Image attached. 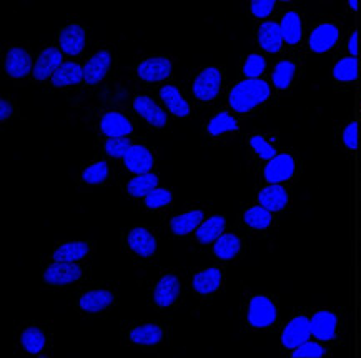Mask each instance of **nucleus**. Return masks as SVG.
<instances>
[{
	"label": "nucleus",
	"mask_w": 361,
	"mask_h": 358,
	"mask_svg": "<svg viewBox=\"0 0 361 358\" xmlns=\"http://www.w3.org/2000/svg\"><path fill=\"white\" fill-rule=\"evenodd\" d=\"M203 220V212L202 210H193V212H187L182 213V215L172 218L170 222V229L175 235H187L192 234L193 230L200 225V222Z\"/></svg>",
	"instance_id": "obj_25"
},
{
	"label": "nucleus",
	"mask_w": 361,
	"mask_h": 358,
	"mask_svg": "<svg viewBox=\"0 0 361 358\" xmlns=\"http://www.w3.org/2000/svg\"><path fill=\"white\" fill-rule=\"evenodd\" d=\"M60 47L68 55H78L85 47V30L80 25L72 24L60 30Z\"/></svg>",
	"instance_id": "obj_14"
},
{
	"label": "nucleus",
	"mask_w": 361,
	"mask_h": 358,
	"mask_svg": "<svg viewBox=\"0 0 361 358\" xmlns=\"http://www.w3.org/2000/svg\"><path fill=\"white\" fill-rule=\"evenodd\" d=\"M89 253V245L85 241H72V244H63L54 252L55 262H75Z\"/></svg>",
	"instance_id": "obj_29"
},
{
	"label": "nucleus",
	"mask_w": 361,
	"mask_h": 358,
	"mask_svg": "<svg viewBox=\"0 0 361 358\" xmlns=\"http://www.w3.org/2000/svg\"><path fill=\"white\" fill-rule=\"evenodd\" d=\"M114 302V295L109 290H94L85 294L80 299V309L89 311V314H97V311L105 310Z\"/></svg>",
	"instance_id": "obj_26"
},
{
	"label": "nucleus",
	"mask_w": 361,
	"mask_h": 358,
	"mask_svg": "<svg viewBox=\"0 0 361 358\" xmlns=\"http://www.w3.org/2000/svg\"><path fill=\"white\" fill-rule=\"evenodd\" d=\"M172 202V192L165 189H155L145 197V205L148 208H160Z\"/></svg>",
	"instance_id": "obj_39"
},
{
	"label": "nucleus",
	"mask_w": 361,
	"mask_h": 358,
	"mask_svg": "<svg viewBox=\"0 0 361 358\" xmlns=\"http://www.w3.org/2000/svg\"><path fill=\"white\" fill-rule=\"evenodd\" d=\"M312 335L317 340L328 342L335 338L336 333V315L331 311H317L312 320Z\"/></svg>",
	"instance_id": "obj_13"
},
{
	"label": "nucleus",
	"mask_w": 361,
	"mask_h": 358,
	"mask_svg": "<svg viewBox=\"0 0 361 358\" xmlns=\"http://www.w3.org/2000/svg\"><path fill=\"white\" fill-rule=\"evenodd\" d=\"M281 34H283V40L288 45H296L302 40V20L296 12L285 13L281 18Z\"/></svg>",
	"instance_id": "obj_27"
},
{
	"label": "nucleus",
	"mask_w": 361,
	"mask_h": 358,
	"mask_svg": "<svg viewBox=\"0 0 361 358\" xmlns=\"http://www.w3.org/2000/svg\"><path fill=\"white\" fill-rule=\"evenodd\" d=\"M220 283H221V272L219 268H208V270L197 273L195 278H193V288H195L198 294L202 295L214 294L215 290H219Z\"/></svg>",
	"instance_id": "obj_24"
},
{
	"label": "nucleus",
	"mask_w": 361,
	"mask_h": 358,
	"mask_svg": "<svg viewBox=\"0 0 361 358\" xmlns=\"http://www.w3.org/2000/svg\"><path fill=\"white\" fill-rule=\"evenodd\" d=\"M245 223H247L248 227H252V229H257V230H265L270 227L271 223V213L270 210H267L265 207H252L248 208L247 212H245Z\"/></svg>",
	"instance_id": "obj_33"
},
{
	"label": "nucleus",
	"mask_w": 361,
	"mask_h": 358,
	"mask_svg": "<svg viewBox=\"0 0 361 358\" xmlns=\"http://www.w3.org/2000/svg\"><path fill=\"white\" fill-rule=\"evenodd\" d=\"M128 247L140 257H152L157 250L155 237L145 229H133L128 234Z\"/></svg>",
	"instance_id": "obj_19"
},
{
	"label": "nucleus",
	"mask_w": 361,
	"mask_h": 358,
	"mask_svg": "<svg viewBox=\"0 0 361 358\" xmlns=\"http://www.w3.org/2000/svg\"><path fill=\"white\" fill-rule=\"evenodd\" d=\"M295 174V160L288 153H280L265 167V180L270 184H281Z\"/></svg>",
	"instance_id": "obj_5"
},
{
	"label": "nucleus",
	"mask_w": 361,
	"mask_h": 358,
	"mask_svg": "<svg viewBox=\"0 0 361 358\" xmlns=\"http://www.w3.org/2000/svg\"><path fill=\"white\" fill-rule=\"evenodd\" d=\"M22 347L25 348L27 352L32 353V355H37V353L42 352V348L45 347V335L42 333V330L32 327L27 328L20 337Z\"/></svg>",
	"instance_id": "obj_36"
},
{
	"label": "nucleus",
	"mask_w": 361,
	"mask_h": 358,
	"mask_svg": "<svg viewBox=\"0 0 361 358\" xmlns=\"http://www.w3.org/2000/svg\"><path fill=\"white\" fill-rule=\"evenodd\" d=\"M348 49H350V52H351V55H353V57L358 55V32H353V34H351Z\"/></svg>",
	"instance_id": "obj_46"
},
{
	"label": "nucleus",
	"mask_w": 361,
	"mask_h": 358,
	"mask_svg": "<svg viewBox=\"0 0 361 358\" xmlns=\"http://www.w3.org/2000/svg\"><path fill=\"white\" fill-rule=\"evenodd\" d=\"M157 185H159V177L154 174H142L128 182L127 190L133 197H147L152 190L157 189Z\"/></svg>",
	"instance_id": "obj_30"
},
{
	"label": "nucleus",
	"mask_w": 361,
	"mask_h": 358,
	"mask_svg": "<svg viewBox=\"0 0 361 358\" xmlns=\"http://www.w3.org/2000/svg\"><path fill=\"white\" fill-rule=\"evenodd\" d=\"M133 109H135L137 114L142 115L148 124L154 125V127L160 129L166 125V114L150 99V97L138 95L137 99L133 100Z\"/></svg>",
	"instance_id": "obj_12"
},
{
	"label": "nucleus",
	"mask_w": 361,
	"mask_h": 358,
	"mask_svg": "<svg viewBox=\"0 0 361 358\" xmlns=\"http://www.w3.org/2000/svg\"><path fill=\"white\" fill-rule=\"evenodd\" d=\"M85 77L83 73V67L75 62H66L60 65V68L52 76L54 87H67V85H75Z\"/></svg>",
	"instance_id": "obj_21"
},
{
	"label": "nucleus",
	"mask_w": 361,
	"mask_h": 358,
	"mask_svg": "<svg viewBox=\"0 0 361 358\" xmlns=\"http://www.w3.org/2000/svg\"><path fill=\"white\" fill-rule=\"evenodd\" d=\"M338 37H340V30H338L336 25L322 24L312 32V35H310V40H308V45H310V49L317 54L328 52L331 47H335V44L338 42Z\"/></svg>",
	"instance_id": "obj_7"
},
{
	"label": "nucleus",
	"mask_w": 361,
	"mask_h": 358,
	"mask_svg": "<svg viewBox=\"0 0 361 358\" xmlns=\"http://www.w3.org/2000/svg\"><path fill=\"white\" fill-rule=\"evenodd\" d=\"M350 7L353 8V11H358V2H356V0H351V2H350Z\"/></svg>",
	"instance_id": "obj_47"
},
{
	"label": "nucleus",
	"mask_w": 361,
	"mask_h": 358,
	"mask_svg": "<svg viewBox=\"0 0 361 358\" xmlns=\"http://www.w3.org/2000/svg\"><path fill=\"white\" fill-rule=\"evenodd\" d=\"M214 252L220 260H231L240 252V239L233 234L221 235L220 239L215 241Z\"/></svg>",
	"instance_id": "obj_31"
},
{
	"label": "nucleus",
	"mask_w": 361,
	"mask_h": 358,
	"mask_svg": "<svg viewBox=\"0 0 361 358\" xmlns=\"http://www.w3.org/2000/svg\"><path fill=\"white\" fill-rule=\"evenodd\" d=\"M208 133L210 136H221L225 132H233V130H238V124L231 115L226 114V112H220L216 114L214 119L208 122Z\"/></svg>",
	"instance_id": "obj_35"
},
{
	"label": "nucleus",
	"mask_w": 361,
	"mask_h": 358,
	"mask_svg": "<svg viewBox=\"0 0 361 358\" xmlns=\"http://www.w3.org/2000/svg\"><path fill=\"white\" fill-rule=\"evenodd\" d=\"M12 114V107L7 100H0V119L7 120Z\"/></svg>",
	"instance_id": "obj_45"
},
{
	"label": "nucleus",
	"mask_w": 361,
	"mask_h": 358,
	"mask_svg": "<svg viewBox=\"0 0 361 358\" xmlns=\"http://www.w3.org/2000/svg\"><path fill=\"white\" fill-rule=\"evenodd\" d=\"M265 68H267L265 59L258 54H252L248 55L247 62L243 65V73L248 78H258L263 72H265Z\"/></svg>",
	"instance_id": "obj_37"
},
{
	"label": "nucleus",
	"mask_w": 361,
	"mask_h": 358,
	"mask_svg": "<svg viewBox=\"0 0 361 358\" xmlns=\"http://www.w3.org/2000/svg\"><path fill=\"white\" fill-rule=\"evenodd\" d=\"M273 7H275L273 0H253L252 13L258 18H265L273 12Z\"/></svg>",
	"instance_id": "obj_43"
},
{
	"label": "nucleus",
	"mask_w": 361,
	"mask_h": 358,
	"mask_svg": "<svg viewBox=\"0 0 361 358\" xmlns=\"http://www.w3.org/2000/svg\"><path fill=\"white\" fill-rule=\"evenodd\" d=\"M130 141L128 138H110L105 143V152L109 153L110 157H115V159H118V157H125V153L128 152V148H130Z\"/></svg>",
	"instance_id": "obj_42"
},
{
	"label": "nucleus",
	"mask_w": 361,
	"mask_h": 358,
	"mask_svg": "<svg viewBox=\"0 0 361 358\" xmlns=\"http://www.w3.org/2000/svg\"><path fill=\"white\" fill-rule=\"evenodd\" d=\"M172 72V64L169 59L165 57H157V59H148L145 62L138 65L137 73L142 80L147 82H160L170 76Z\"/></svg>",
	"instance_id": "obj_8"
},
{
	"label": "nucleus",
	"mask_w": 361,
	"mask_h": 358,
	"mask_svg": "<svg viewBox=\"0 0 361 358\" xmlns=\"http://www.w3.org/2000/svg\"><path fill=\"white\" fill-rule=\"evenodd\" d=\"M343 143L350 150L358 148V122H351L343 132Z\"/></svg>",
	"instance_id": "obj_44"
},
{
	"label": "nucleus",
	"mask_w": 361,
	"mask_h": 358,
	"mask_svg": "<svg viewBox=\"0 0 361 358\" xmlns=\"http://www.w3.org/2000/svg\"><path fill=\"white\" fill-rule=\"evenodd\" d=\"M180 294V282L175 275H165L160 278V282L157 283L155 292H154V300L155 304L165 309L170 306L177 300Z\"/></svg>",
	"instance_id": "obj_16"
},
{
	"label": "nucleus",
	"mask_w": 361,
	"mask_h": 358,
	"mask_svg": "<svg viewBox=\"0 0 361 358\" xmlns=\"http://www.w3.org/2000/svg\"><path fill=\"white\" fill-rule=\"evenodd\" d=\"M310 335H312V322H310V318L300 315L285 327L283 333H281V343L286 348H296L308 342Z\"/></svg>",
	"instance_id": "obj_4"
},
{
	"label": "nucleus",
	"mask_w": 361,
	"mask_h": 358,
	"mask_svg": "<svg viewBox=\"0 0 361 358\" xmlns=\"http://www.w3.org/2000/svg\"><path fill=\"white\" fill-rule=\"evenodd\" d=\"M161 338H164V332L159 325L154 323L142 325L130 332V340L138 345H157L161 342Z\"/></svg>",
	"instance_id": "obj_28"
},
{
	"label": "nucleus",
	"mask_w": 361,
	"mask_h": 358,
	"mask_svg": "<svg viewBox=\"0 0 361 358\" xmlns=\"http://www.w3.org/2000/svg\"><path fill=\"white\" fill-rule=\"evenodd\" d=\"M125 167L133 174H150V169L154 167V157L152 153L142 145H132L123 157Z\"/></svg>",
	"instance_id": "obj_11"
},
{
	"label": "nucleus",
	"mask_w": 361,
	"mask_h": 358,
	"mask_svg": "<svg viewBox=\"0 0 361 358\" xmlns=\"http://www.w3.org/2000/svg\"><path fill=\"white\" fill-rule=\"evenodd\" d=\"M110 64H112V57H110L107 50H100V52H97L94 57L85 64V67H83V73H85L83 80L89 83V85H95V83H99L102 78L107 76Z\"/></svg>",
	"instance_id": "obj_10"
},
{
	"label": "nucleus",
	"mask_w": 361,
	"mask_h": 358,
	"mask_svg": "<svg viewBox=\"0 0 361 358\" xmlns=\"http://www.w3.org/2000/svg\"><path fill=\"white\" fill-rule=\"evenodd\" d=\"M270 97V87L260 78H247L231 88L228 102L230 107L240 114H247Z\"/></svg>",
	"instance_id": "obj_1"
},
{
	"label": "nucleus",
	"mask_w": 361,
	"mask_h": 358,
	"mask_svg": "<svg viewBox=\"0 0 361 358\" xmlns=\"http://www.w3.org/2000/svg\"><path fill=\"white\" fill-rule=\"evenodd\" d=\"M295 71L296 65L290 62V60H281V62L276 64L275 71H273V83H275V87L281 88V90L288 88L295 77Z\"/></svg>",
	"instance_id": "obj_34"
},
{
	"label": "nucleus",
	"mask_w": 361,
	"mask_h": 358,
	"mask_svg": "<svg viewBox=\"0 0 361 358\" xmlns=\"http://www.w3.org/2000/svg\"><path fill=\"white\" fill-rule=\"evenodd\" d=\"M276 320V309L270 299L257 295L250 300L248 323L255 328H265Z\"/></svg>",
	"instance_id": "obj_2"
},
{
	"label": "nucleus",
	"mask_w": 361,
	"mask_h": 358,
	"mask_svg": "<svg viewBox=\"0 0 361 358\" xmlns=\"http://www.w3.org/2000/svg\"><path fill=\"white\" fill-rule=\"evenodd\" d=\"M82 277L80 267L73 262H55L45 270L44 280L50 285H67Z\"/></svg>",
	"instance_id": "obj_6"
},
{
	"label": "nucleus",
	"mask_w": 361,
	"mask_h": 358,
	"mask_svg": "<svg viewBox=\"0 0 361 358\" xmlns=\"http://www.w3.org/2000/svg\"><path fill=\"white\" fill-rule=\"evenodd\" d=\"M100 129L105 136L110 138H122L128 133H132V124L128 122V119H125L122 114H117V112H109L102 117Z\"/></svg>",
	"instance_id": "obj_17"
},
{
	"label": "nucleus",
	"mask_w": 361,
	"mask_h": 358,
	"mask_svg": "<svg viewBox=\"0 0 361 358\" xmlns=\"http://www.w3.org/2000/svg\"><path fill=\"white\" fill-rule=\"evenodd\" d=\"M225 218L224 217H212L208 218L207 222H203L197 230V240L200 244H212V241H216L224 234L225 230Z\"/></svg>",
	"instance_id": "obj_23"
},
{
	"label": "nucleus",
	"mask_w": 361,
	"mask_h": 358,
	"mask_svg": "<svg viewBox=\"0 0 361 358\" xmlns=\"http://www.w3.org/2000/svg\"><path fill=\"white\" fill-rule=\"evenodd\" d=\"M258 42H260L262 49L267 52L275 54L281 49L283 44V34H281V27L275 22H263L258 30Z\"/></svg>",
	"instance_id": "obj_20"
},
{
	"label": "nucleus",
	"mask_w": 361,
	"mask_h": 358,
	"mask_svg": "<svg viewBox=\"0 0 361 358\" xmlns=\"http://www.w3.org/2000/svg\"><path fill=\"white\" fill-rule=\"evenodd\" d=\"M258 200H260L262 207H265L267 210L280 212L288 203V193H286V190L281 185L271 184L262 189V192L258 193Z\"/></svg>",
	"instance_id": "obj_18"
},
{
	"label": "nucleus",
	"mask_w": 361,
	"mask_h": 358,
	"mask_svg": "<svg viewBox=\"0 0 361 358\" xmlns=\"http://www.w3.org/2000/svg\"><path fill=\"white\" fill-rule=\"evenodd\" d=\"M250 145H252L253 150L257 152L258 157H260V159H263V160H271V159H275V157H276L275 147L270 145V143H268L265 138L260 137V136H255V137L250 138Z\"/></svg>",
	"instance_id": "obj_40"
},
{
	"label": "nucleus",
	"mask_w": 361,
	"mask_h": 358,
	"mask_svg": "<svg viewBox=\"0 0 361 358\" xmlns=\"http://www.w3.org/2000/svg\"><path fill=\"white\" fill-rule=\"evenodd\" d=\"M109 175V165L105 164V162H97V164L90 165L89 169L83 172V180H85L87 184H102L105 179H107Z\"/></svg>",
	"instance_id": "obj_38"
},
{
	"label": "nucleus",
	"mask_w": 361,
	"mask_h": 358,
	"mask_svg": "<svg viewBox=\"0 0 361 358\" xmlns=\"http://www.w3.org/2000/svg\"><path fill=\"white\" fill-rule=\"evenodd\" d=\"M62 65V52L59 49H45L37 59L34 67L35 80H47Z\"/></svg>",
	"instance_id": "obj_9"
},
{
	"label": "nucleus",
	"mask_w": 361,
	"mask_h": 358,
	"mask_svg": "<svg viewBox=\"0 0 361 358\" xmlns=\"http://www.w3.org/2000/svg\"><path fill=\"white\" fill-rule=\"evenodd\" d=\"M160 97H161V100L165 102V105L169 107V110L172 112L173 115H177V117H187V115L190 114L188 102L183 99L182 94H180L175 87H172V85L161 87Z\"/></svg>",
	"instance_id": "obj_22"
},
{
	"label": "nucleus",
	"mask_w": 361,
	"mask_h": 358,
	"mask_svg": "<svg viewBox=\"0 0 361 358\" xmlns=\"http://www.w3.org/2000/svg\"><path fill=\"white\" fill-rule=\"evenodd\" d=\"M6 71L13 78H22L32 71V59L27 50L13 47L8 50L6 59Z\"/></svg>",
	"instance_id": "obj_15"
},
{
	"label": "nucleus",
	"mask_w": 361,
	"mask_h": 358,
	"mask_svg": "<svg viewBox=\"0 0 361 358\" xmlns=\"http://www.w3.org/2000/svg\"><path fill=\"white\" fill-rule=\"evenodd\" d=\"M221 85V73L219 68L210 67L205 68L200 76L195 78V83H193V94L198 100L208 102L214 100L220 92Z\"/></svg>",
	"instance_id": "obj_3"
},
{
	"label": "nucleus",
	"mask_w": 361,
	"mask_h": 358,
	"mask_svg": "<svg viewBox=\"0 0 361 358\" xmlns=\"http://www.w3.org/2000/svg\"><path fill=\"white\" fill-rule=\"evenodd\" d=\"M326 353L325 348L322 345H318V343H313V342H305L302 343L300 347L295 348V352L291 353V357L293 358H320Z\"/></svg>",
	"instance_id": "obj_41"
},
{
	"label": "nucleus",
	"mask_w": 361,
	"mask_h": 358,
	"mask_svg": "<svg viewBox=\"0 0 361 358\" xmlns=\"http://www.w3.org/2000/svg\"><path fill=\"white\" fill-rule=\"evenodd\" d=\"M333 77L340 82H353L358 78V60L356 57L341 59L333 68Z\"/></svg>",
	"instance_id": "obj_32"
}]
</instances>
